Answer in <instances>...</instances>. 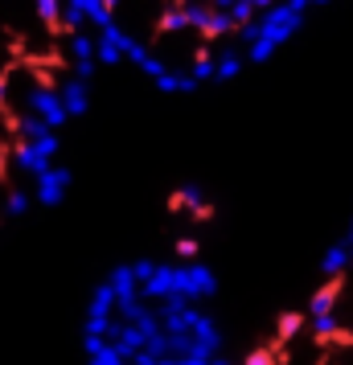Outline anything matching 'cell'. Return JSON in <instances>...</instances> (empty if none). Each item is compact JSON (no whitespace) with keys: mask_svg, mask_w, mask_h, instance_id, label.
<instances>
[{"mask_svg":"<svg viewBox=\"0 0 353 365\" xmlns=\"http://www.w3.org/2000/svg\"><path fill=\"white\" fill-rule=\"evenodd\" d=\"M320 275H324V279H345V275H349V238H341V242H333V247L324 250Z\"/></svg>","mask_w":353,"mask_h":365,"instance_id":"cell-1","label":"cell"},{"mask_svg":"<svg viewBox=\"0 0 353 365\" xmlns=\"http://www.w3.org/2000/svg\"><path fill=\"white\" fill-rule=\"evenodd\" d=\"M242 365H280V345H259V349H251Z\"/></svg>","mask_w":353,"mask_h":365,"instance_id":"cell-2","label":"cell"}]
</instances>
